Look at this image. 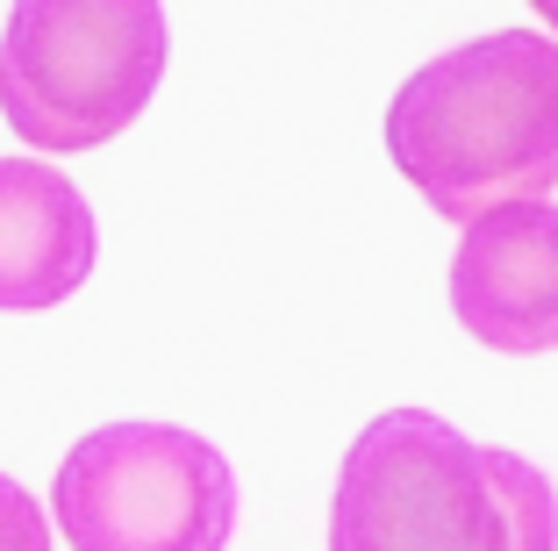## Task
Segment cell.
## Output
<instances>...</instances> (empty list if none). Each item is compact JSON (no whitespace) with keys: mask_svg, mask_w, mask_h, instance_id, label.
Returning a JSON list of instances; mask_svg holds the SVG:
<instances>
[{"mask_svg":"<svg viewBox=\"0 0 558 551\" xmlns=\"http://www.w3.org/2000/svg\"><path fill=\"white\" fill-rule=\"evenodd\" d=\"M172 58L150 0H22L0 29V115L29 151H100L150 108Z\"/></svg>","mask_w":558,"mask_h":551,"instance_id":"3957f363","label":"cell"},{"mask_svg":"<svg viewBox=\"0 0 558 551\" xmlns=\"http://www.w3.org/2000/svg\"><path fill=\"white\" fill-rule=\"evenodd\" d=\"M94 273V208L44 158H0V309H58Z\"/></svg>","mask_w":558,"mask_h":551,"instance_id":"8992f818","label":"cell"},{"mask_svg":"<svg viewBox=\"0 0 558 551\" xmlns=\"http://www.w3.org/2000/svg\"><path fill=\"white\" fill-rule=\"evenodd\" d=\"M387 158L459 229L544 201L558 187V44L494 29L429 58L387 100Z\"/></svg>","mask_w":558,"mask_h":551,"instance_id":"6da1fadb","label":"cell"},{"mask_svg":"<svg viewBox=\"0 0 558 551\" xmlns=\"http://www.w3.org/2000/svg\"><path fill=\"white\" fill-rule=\"evenodd\" d=\"M537 15H544V22H551V29H558V0H537Z\"/></svg>","mask_w":558,"mask_h":551,"instance_id":"ba28073f","label":"cell"},{"mask_svg":"<svg viewBox=\"0 0 558 551\" xmlns=\"http://www.w3.org/2000/svg\"><path fill=\"white\" fill-rule=\"evenodd\" d=\"M329 551H558V494L523 452L459 438L429 408H395L344 452Z\"/></svg>","mask_w":558,"mask_h":551,"instance_id":"7a4b0ae2","label":"cell"},{"mask_svg":"<svg viewBox=\"0 0 558 551\" xmlns=\"http://www.w3.org/2000/svg\"><path fill=\"white\" fill-rule=\"evenodd\" d=\"M0 551H50V516L22 480L0 472Z\"/></svg>","mask_w":558,"mask_h":551,"instance_id":"52a82bcc","label":"cell"},{"mask_svg":"<svg viewBox=\"0 0 558 551\" xmlns=\"http://www.w3.org/2000/svg\"><path fill=\"white\" fill-rule=\"evenodd\" d=\"M50 516L72 551H222L236 530V472L194 430L108 422L65 452Z\"/></svg>","mask_w":558,"mask_h":551,"instance_id":"277c9868","label":"cell"},{"mask_svg":"<svg viewBox=\"0 0 558 551\" xmlns=\"http://www.w3.org/2000/svg\"><path fill=\"white\" fill-rule=\"evenodd\" d=\"M451 315L465 337L509 358L558 351V208L523 201L494 208L459 237L451 259Z\"/></svg>","mask_w":558,"mask_h":551,"instance_id":"5b68a950","label":"cell"}]
</instances>
